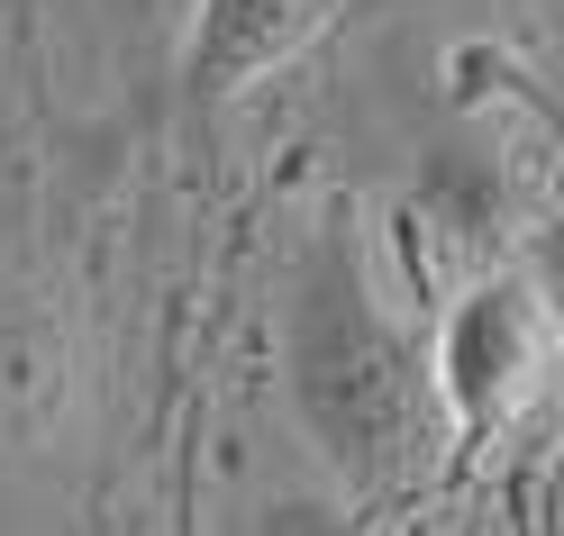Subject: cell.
Masks as SVG:
<instances>
[{
	"instance_id": "obj_1",
	"label": "cell",
	"mask_w": 564,
	"mask_h": 536,
	"mask_svg": "<svg viewBox=\"0 0 564 536\" xmlns=\"http://www.w3.org/2000/svg\"><path fill=\"white\" fill-rule=\"evenodd\" d=\"M282 409L301 446L356 500H392L437 463L446 427L429 401V354L382 300L356 228H319L282 300Z\"/></svg>"
},
{
	"instance_id": "obj_2",
	"label": "cell",
	"mask_w": 564,
	"mask_h": 536,
	"mask_svg": "<svg viewBox=\"0 0 564 536\" xmlns=\"http://www.w3.org/2000/svg\"><path fill=\"white\" fill-rule=\"evenodd\" d=\"M429 354V401L446 446H491L538 409V391L555 373V300L528 264H491L474 282H455L437 300Z\"/></svg>"
},
{
	"instance_id": "obj_3",
	"label": "cell",
	"mask_w": 564,
	"mask_h": 536,
	"mask_svg": "<svg viewBox=\"0 0 564 536\" xmlns=\"http://www.w3.org/2000/svg\"><path fill=\"white\" fill-rule=\"evenodd\" d=\"M401 228H410L419 273H429L437 292H455V282H474L491 264H510V237H519V164L501 146V128L429 146V164H419V183L401 200Z\"/></svg>"
},
{
	"instance_id": "obj_4",
	"label": "cell",
	"mask_w": 564,
	"mask_h": 536,
	"mask_svg": "<svg viewBox=\"0 0 564 536\" xmlns=\"http://www.w3.org/2000/svg\"><path fill=\"white\" fill-rule=\"evenodd\" d=\"M346 0H192L183 10V91L200 110H228L256 83H273L282 64H301L337 28Z\"/></svg>"
},
{
	"instance_id": "obj_5",
	"label": "cell",
	"mask_w": 564,
	"mask_h": 536,
	"mask_svg": "<svg viewBox=\"0 0 564 536\" xmlns=\"http://www.w3.org/2000/svg\"><path fill=\"white\" fill-rule=\"evenodd\" d=\"M74 391H83L74 318L37 282H0V446L10 455L55 446L74 418Z\"/></svg>"
},
{
	"instance_id": "obj_6",
	"label": "cell",
	"mask_w": 564,
	"mask_h": 536,
	"mask_svg": "<svg viewBox=\"0 0 564 536\" xmlns=\"http://www.w3.org/2000/svg\"><path fill=\"white\" fill-rule=\"evenodd\" d=\"M128 10L147 19V28H173V37H183V10H192V0H128Z\"/></svg>"
}]
</instances>
